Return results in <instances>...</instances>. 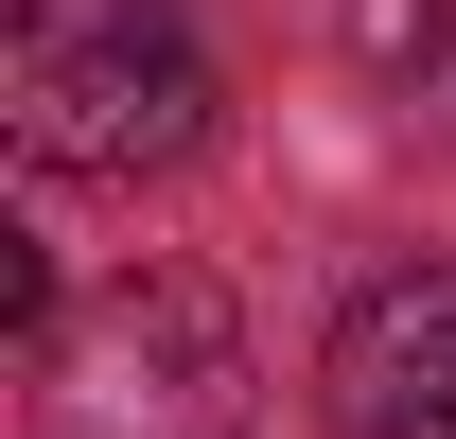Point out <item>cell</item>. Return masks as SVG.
I'll return each instance as SVG.
<instances>
[{"label":"cell","mask_w":456,"mask_h":439,"mask_svg":"<svg viewBox=\"0 0 456 439\" xmlns=\"http://www.w3.org/2000/svg\"><path fill=\"white\" fill-rule=\"evenodd\" d=\"M0 106H18L36 176H175L211 141V54H193L175 0H18Z\"/></svg>","instance_id":"obj_1"},{"label":"cell","mask_w":456,"mask_h":439,"mask_svg":"<svg viewBox=\"0 0 456 439\" xmlns=\"http://www.w3.org/2000/svg\"><path fill=\"white\" fill-rule=\"evenodd\" d=\"M36 439H246V334L211 281H106L36 334Z\"/></svg>","instance_id":"obj_2"},{"label":"cell","mask_w":456,"mask_h":439,"mask_svg":"<svg viewBox=\"0 0 456 439\" xmlns=\"http://www.w3.org/2000/svg\"><path fill=\"white\" fill-rule=\"evenodd\" d=\"M334 422L351 439H456V264H403L334 317Z\"/></svg>","instance_id":"obj_3"},{"label":"cell","mask_w":456,"mask_h":439,"mask_svg":"<svg viewBox=\"0 0 456 439\" xmlns=\"http://www.w3.org/2000/svg\"><path fill=\"white\" fill-rule=\"evenodd\" d=\"M351 54H369V88H387L403 123L456 141V0H351Z\"/></svg>","instance_id":"obj_4"}]
</instances>
